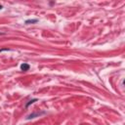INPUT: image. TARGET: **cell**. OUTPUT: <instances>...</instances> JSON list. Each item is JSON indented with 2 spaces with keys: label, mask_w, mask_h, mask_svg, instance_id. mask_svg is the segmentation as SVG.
<instances>
[{
  "label": "cell",
  "mask_w": 125,
  "mask_h": 125,
  "mask_svg": "<svg viewBox=\"0 0 125 125\" xmlns=\"http://www.w3.org/2000/svg\"><path fill=\"white\" fill-rule=\"evenodd\" d=\"M21 70H28L29 69V65L27 63H22L21 65Z\"/></svg>",
  "instance_id": "cell-1"
},
{
  "label": "cell",
  "mask_w": 125,
  "mask_h": 125,
  "mask_svg": "<svg viewBox=\"0 0 125 125\" xmlns=\"http://www.w3.org/2000/svg\"><path fill=\"white\" fill-rule=\"evenodd\" d=\"M37 21V20H27L26 21H25V23H32V22H36Z\"/></svg>",
  "instance_id": "cell-2"
},
{
  "label": "cell",
  "mask_w": 125,
  "mask_h": 125,
  "mask_svg": "<svg viewBox=\"0 0 125 125\" xmlns=\"http://www.w3.org/2000/svg\"><path fill=\"white\" fill-rule=\"evenodd\" d=\"M34 102H36V100H32V101H30V102H29V103H28V104H26V106H28V105H29V104H33V103H34Z\"/></svg>",
  "instance_id": "cell-3"
},
{
  "label": "cell",
  "mask_w": 125,
  "mask_h": 125,
  "mask_svg": "<svg viewBox=\"0 0 125 125\" xmlns=\"http://www.w3.org/2000/svg\"><path fill=\"white\" fill-rule=\"evenodd\" d=\"M1 9H2V6H0V10H1Z\"/></svg>",
  "instance_id": "cell-4"
}]
</instances>
